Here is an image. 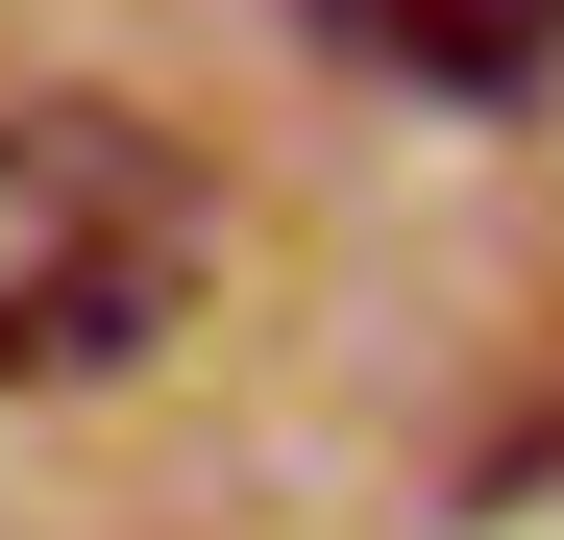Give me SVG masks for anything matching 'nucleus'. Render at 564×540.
Here are the masks:
<instances>
[{
  "mask_svg": "<svg viewBox=\"0 0 564 540\" xmlns=\"http://www.w3.org/2000/svg\"><path fill=\"white\" fill-rule=\"evenodd\" d=\"M197 320V148L123 99H0V393H99Z\"/></svg>",
  "mask_w": 564,
  "mask_h": 540,
  "instance_id": "nucleus-1",
  "label": "nucleus"
},
{
  "mask_svg": "<svg viewBox=\"0 0 564 540\" xmlns=\"http://www.w3.org/2000/svg\"><path fill=\"white\" fill-rule=\"evenodd\" d=\"M295 25L344 74H393V99H442V123H516L564 74V0H295Z\"/></svg>",
  "mask_w": 564,
  "mask_h": 540,
  "instance_id": "nucleus-2",
  "label": "nucleus"
}]
</instances>
